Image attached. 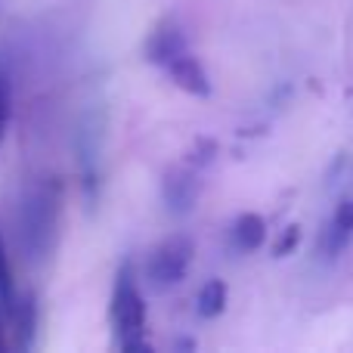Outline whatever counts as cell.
Returning a JSON list of instances; mask_svg holds the SVG:
<instances>
[{"label":"cell","instance_id":"cell-12","mask_svg":"<svg viewBox=\"0 0 353 353\" xmlns=\"http://www.w3.org/2000/svg\"><path fill=\"white\" fill-rule=\"evenodd\" d=\"M10 109H12V97H10V81L0 72V140H3V130L10 124Z\"/></svg>","mask_w":353,"mask_h":353},{"label":"cell","instance_id":"cell-7","mask_svg":"<svg viewBox=\"0 0 353 353\" xmlns=\"http://www.w3.org/2000/svg\"><path fill=\"white\" fill-rule=\"evenodd\" d=\"M6 316L12 319V325H16V344L22 350L31 347V341H34V325H37V307H34V298L31 294H25V298H19L16 294V304L6 310Z\"/></svg>","mask_w":353,"mask_h":353},{"label":"cell","instance_id":"cell-3","mask_svg":"<svg viewBox=\"0 0 353 353\" xmlns=\"http://www.w3.org/2000/svg\"><path fill=\"white\" fill-rule=\"evenodd\" d=\"M192 242L186 236H171L159 245V248L149 254L146 261V279L155 288H171L186 276L189 263H192Z\"/></svg>","mask_w":353,"mask_h":353},{"label":"cell","instance_id":"cell-10","mask_svg":"<svg viewBox=\"0 0 353 353\" xmlns=\"http://www.w3.org/2000/svg\"><path fill=\"white\" fill-rule=\"evenodd\" d=\"M226 310V285L220 279H211L199 292V313L205 319H214Z\"/></svg>","mask_w":353,"mask_h":353},{"label":"cell","instance_id":"cell-2","mask_svg":"<svg viewBox=\"0 0 353 353\" xmlns=\"http://www.w3.org/2000/svg\"><path fill=\"white\" fill-rule=\"evenodd\" d=\"M109 323L121 350L134 353L146 347V301L140 294V282H137L130 261L115 276V288H112L109 301Z\"/></svg>","mask_w":353,"mask_h":353},{"label":"cell","instance_id":"cell-1","mask_svg":"<svg viewBox=\"0 0 353 353\" xmlns=\"http://www.w3.org/2000/svg\"><path fill=\"white\" fill-rule=\"evenodd\" d=\"M59 205L62 192L56 180H37L22 195V208H19V242L28 251L31 261H43L47 251L53 248L56 223H59Z\"/></svg>","mask_w":353,"mask_h":353},{"label":"cell","instance_id":"cell-6","mask_svg":"<svg viewBox=\"0 0 353 353\" xmlns=\"http://www.w3.org/2000/svg\"><path fill=\"white\" fill-rule=\"evenodd\" d=\"M353 242V201H341V205L335 208V214H332L329 226H325V236H323V251L325 257H341L344 248Z\"/></svg>","mask_w":353,"mask_h":353},{"label":"cell","instance_id":"cell-5","mask_svg":"<svg viewBox=\"0 0 353 353\" xmlns=\"http://www.w3.org/2000/svg\"><path fill=\"white\" fill-rule=\"evenodd\" d=\"M186 37H183V31L176 28V25L168 19V22H161L159 28L149 34L146 41V59L155 62V65L165 68L171 59H176L180 53H186Z\"/></svg>","mask_w":353,"mask_h":353},{"label":"cell","instance_id":"cell-8","mask_svg":"<svg viewBox=\"0 0 353 353\" xmlns=\"http://www.w3.org/2000/svg\"><path fill=\"white\" fill-rule=\"evenodd\" d=\"M267 239V223L257 214H242V217L232 223V242L239 251H257Z\"/></svg>","mask_w":353,"mask_h":353},{"label":"cell","instance_id":"cell-9","mask_svg":"<svg viewBox=\"0 0 353 353\" xmlns=\"http://www.w3.org/2000/svg\"><path fill=\"white\" fill-rule=\"evenodd\" d=\"M165 195H168V205H171L174 211H186V208L195 201V195H199V183H195V176H189V174H174V176H168Z\"/></svg>","mask_w":353,"mask_h":353},{"label":"cell","instance_id":"cell-11","mask_svg":"<svg viewBox=\"0 0 353 353\" xmlns=\"http://www.w3.org/2000/svg\"><path fill=\"white\" fill-rule=\"evenodd\" d=\"M0 304L10 310L16 304V282H12V267H10V254H6L3 236H0Z\"/></svg>","mask_w":353,"mask_h":353},{"label":"cell","instance_id":"cell-13","mask_svg":"<svg viewBox=\"0 0 353 353\" xmlns=\"http://www.w3.org/2000/svg\"><path fill=\"white\" fill-rule=\"evenodd\" d=\"M298 239H301V230H298V226H288V230H285V239H279V245H276V254H279V257L292 254V248L298 245Z\"/></svg>","mask_w":353,"mask_h":353},{"label":"cell","instance_id":"cell-4","mask_svg":"<svg viewBox=\"0 0 353 353\" xmlns=\"http://www.w3.org/2000/svg\"><path fill=\"white\" fill-rule=\"evenodd\" d=\"M165 72H168V78H171L183 93H192V97H208V93H211V81H208L205 65H201V62L195 59L189 50H186V53H180L176 59L168 62Z\"/></svg>","mask_w":353,"mask_h":353}]
</instances>
